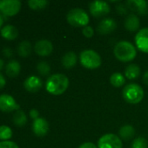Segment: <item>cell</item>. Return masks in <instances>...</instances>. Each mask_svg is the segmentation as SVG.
<instances>
[{
    "mask_svg": "<svg viewBox=\"0 0 148 148\" xmlns=\"http://www.w3.org/2000/svg\"><path fill=\"white\" fill-rule=\"evenodd\" d=\"M69 87V79L65 75L54 74L49 76L45 83V89L53 95L64 94Z\"/></svg>",
    "mask_w": 148,
    "mask_h": 148,
    "instance_id": "1",
    "label": "cell"
},
{
    "mask_svg": "<svg viewBox=\"0 0 148 148\" xmlns=\"http://www.w3.org/2000/svg\"><path fill=\"white\" fill-rule=\"evenodd\" d=\"M115 57L122 62H129L135 59L137 50L134 45L129 41L122 40L116 43L113 49Z\"/></svg>",
    "mask_w": 148,
    "mask_h": 148,
    "instance_id": "2",
    "label": "cell"
},
{
    "mask_svg": "<svg viewBox=\"0 0 148 148\" xmlns=\"http://www.w3.org/2000/svg\"><path fill=\"white\" fill-rule=\"evenodd\" d=\"M122 95L124 100L129 104H138L144 98V90L142 87L136 83H129L127 84L123 91Z\"/></svg>",
    "mask_w": 148,
    "mask_h": 148,
    "instance_id": "3",
    "label": "cell"
},
{
    "mask_svg": "<svg viewBox=\"0 0 148 148\" xmlns=\"http://www.w3.org/2000/svg\"><path fill=\"white\" fill-rule=\"evenodd\" d=\"M79 62L81 65L87 69H96L102 63L99 54L92 49H85L79 55Z\"/></svg>",
    "mask_w": 148,
    "mask_h": 148,
    "instance_id": "4",
    "label": "cell"
},
{
    "mask_svg": "<svg viewBox=\"0 0 148 148\" xmlns=\"http://www.w3.org/2000/svg\"><path fill=\"white\" fill-rule=\"evenodd\" d=\"M68 23L73 27H85L89 23L90 17L87 12L80 8H74L71 10L66 15Z\"/></svg>",
    "mask_w": 148,
    "mask_h": 148,
    "instance_id": "5",
    "label": "cell"
},
{
    "mask_svg": "<svg viewBox=\"0 0 148 148\" xmlns=\"http://www.w3.org/2000/svg\"><path fill=\"white\" fill-rule=\"evenodd\" d=\"M121 139L114 134H106L98 140V148H122Z\"/></svg>",
    "mask_w": 148,
    "mask_h": 148,
    "instance_id": "6",
    "label": "cell"
},
{
    "mask_svg": "<svg viewBox=\"0 0 148 148\" xmlns=\"http://www.w3.org/2000/svg\"><path fill=\"white\" fill-rule=\"evenodd\" d=\"M89 10L92 16L101 17L106 16L111 11V7L109 3L106 1H93L89 4Z\"/></svg>",
    "mask_w": 148,
    "mask_h": 148,
    "instance_id": "7",
    "label": "cell"
},
{
    "mask_svg": "<svg viewBox=\"0 0 148 148\" xmlns=\"http://www.w3.org/2000/svg\"><path fill=\"white\" fill-rule=\"evenodd\" d=\"M21 9V2L18 0L2 1L0 10L6 16H12L18 13Z\"/></svg>",
    "mask_w": 148,
    "mask_h": 148,
    "instance_id": "8",
    "label": "cell"
},
{
    "mask_svg": "<svg viewBox=\"0 0 148 148\" xmlns=\"http://www.w3.org/2000/svg\"><path fill=\"white\" fill-rule=\"evenodd\" d=\"M129 10L136 15L146 16L148 15V3L144 0H128L126 3Z\"/></svg>",
    "mask_w": 148,
    "mask_h": 148,
    "instance_id": "9",
    "label": "cell"
},
{
    "mask_svg": "<svg viewBox=\"0 0 148 148\" xmlns=\"http://www.w3.org/2000/svg\"><path fill=\"white\" fill-rule=\"evenodd\" d=\"M19 105L16 102L15 99L10 95H0V110L5 113H10L14 110H18Z\"/></svg>",
    "mask_w": 148,
    "mask_h": 148,
    "instance_id": "10",
    "label": "cell"
},
{
    "mask_svg": "<svg viewBox=\"0 0 148 148\" xmlns=\"http://www.w3.org/2000/svg\"><path fill=\"white\" fill-rule=\"evenodd\" d=\"M117 28V23L113 18L106 17L101 20L97 26V32L99 35H109L113 33Z\"/></svg>",
    "mask_w": 148,
    "mask_h": 148,
    "instance_id": "11",
    "label": "cell"
},
{
    "mask_svg": "<svg viewBox=\"0 0 148 148\" xmlns=\"http://www.w3.org/2000/svg\"><path fill=\"white\" fill-rule=\"evenodd\" d=\"M34 50L39 56H48L53 50V45L47 39L38 40L34 45Z\"/></svg>",
    "mask_w": 148,
    "mask_h": 148,
    "instance_id": "12",
    "label": "cell"
},
{
    "mask_svg": "<svg viewBox=\"0 0 148 148\" xmlns=\"http://www.w3.org/2000/svg\"><path fill=\"white\" fill-rule=\"evenodd\" d=\"M135 44L138 49L148 54V28H143L135 36Z\"/></svg>",
    "mask_w": 148,
    "mask_h": 148,
    "instance_id": "13",
    "label": "cell"
},
{
    "mask_svg": "<svg viewBox=\"0 0 148 148\" xmlns=\"http://www.w3.org/2000/svg\"><path fill=\"white\" fill-rule=\"evenodd\" d=\"M32 131L35 135L38 137H43L47 134L49 131V123L44 118H38L33 121L32 123Z\"/></svg>",
    "mask_w": 148,
    "mask_h": 148,
    "instance_id": "14",
    "label": "cell"
},
{
    "mask_svg": "<svg viewBox=\"0 0 148 148\" xmlns=\"http://www.w3.org/2000/svg\"><path fill=\"white\" fill-rule=\"evenodd\" d=\"M43 86V82L42 80L36 75H31L29 77H27L24 82V88L31 93H36L38 90H40V88Z\"/></svg>",
    "mask_w": 148,
    "mask_h": 148,
    "instance_id": "15",
    "label": "cell"
},
{
    "mask_svg": "<svg viewBox=\"0 0 148 148\" xmlns=\"http://www.w3.org/2000/svg\"><path fill=\"white\" fill-rule=\"evenodd\" d=\"M124 25L126 29L130 32L137 31L140 27V21L139 16L134 13H130L128 16H126Z\"/></svg>",
    "mask_w": 148,
    "mask_h": 148,
    "instance_id": "16",
    "label": "cell"
},
{
    "mask_svg": "<svg viewBox=\"0 0 148 148\" xmlns=\"http://www.w3.org/2000/svg\"><path fill=\"white\" fill-rule=\"evenodd\" d=\"M77 62H78V56H77L76 53L73 51H69V52L65 53L63 56L62 60H61L63 67L67 69H72L77 64Z\"/></svg>",
    "mask_w": 148,
    "mask_h": 148,
    "instance_id": "17",
    "label": "cell"
},
{
    "mask_svg": "<svg viewBox=\"0 0 148 148\" xmlns=\"http://www.w3.org/2000/svg\"><path fill=\"white\" fill-rule=\"evenodd\" d=\"M135 136V128L129 124L122 126L119 130V137L126 141H128Z\"/></svg>",
    "mask_w": 148,
    "mask_h": 148,
    "instance_id": "18",
    "label": "cell"
},
{
    "mask_svg": "<svg viewBox=\"0 0 148 148\" xmlns=\"http://www.w3.org/2000/svg\"><path fill=\"white\" fill-rule=\"evenodd\" d=\"M1 36L6 40H14L18 36V30L14 25L7 24L1 29Z\"/></svg>",
    "mask_w": 148,
    "mask_h": 148,
    "instance_id": "19",
    "label": "cell"
},
{
    "mask_svg": "<svg viewBox=\"0 0 148 148\" xmlns=\"http://www.w3.org/2000/svg\"><path fill=\"white\" fill-rule=\"evenodd\" d=\"M20 70H21L20 63L16 60L10 61L5 66V73L9 77L11 78L17 77L19 75Z\"/></svg>",
    "mask_w": 148,
    "mask_h": 148,
    "instance_id": "20",
    "label": "cell"
},
{
    "mask_svg": "<svg viewBox=\"0 0 148 148\" xmlns=\"http://www.w3.org/2000/svg\"><path fill=\"white\" fill-rule=\"evenodd\" d=\"M140 67L135 63H131L125 69V77L128 80H135L140 75Z\"/></svg>",
    "mask_w": 148,
    "mask_h": 148,
    "instance_id": "21",
    "label": "cell"
},
{
    "mask_svg": "<svg viewBox=\"0 0 148 148\" xmlns=\"http://www.w3.org/2000/svg\"><path fill=\"white\" fill-rule=\"evenodd\" d=\"M31 44L29 41H23L17 46V53L22 57H27L31 53Z\"/></svg>",
    "mask_w": 148,
    "mask_h": 148,
    "instance_id": "22",
    "label": "cell"
},
{
    "mask_svg": "<svg viewBox=\"0 0 148 148\" xmlns=\"http://www.w3.org/2000/svg\"><path fill=\"white\" fill-rule=\"evenodd\" d=\"M110 83L115 88H120L126 83V77L120 72L113 73L110 77Z\"/></svg>",
    "mask_w": 148,
    "mask_h": 148,
    "instance_id": "23",
    "label": "cell"
},
{
    "mask_svg": "<svg viewBox=\"0 0 148 148\" xmlns=\"http://www.w3.org/2000/svg\"><path fill=\"white\" fill-rule=\"evenodd\" d=\"M13 122L17 127L24 126L27 122V116H26L25 113L21 109L17 110L13 115Z\"/></svg>",
    "mask_w": 148,
    "mask_h": 148,
    "instance_id": "24",
    "label": "cell"
},
{
    "mask_svg": "<svg viewBox=\"0 0 148 148\" xmlns=\"http://www.w3.org/2000/svg\"><path fill=\"white\" fill-rule=\"evenodd\" d=\"M49 2L46 0H30L28 1V5L31 9L35 10H39L44 9L48 5Z\"/></svg>",
    "mask_w": 148,
    "mask_h": 148,
    "instance_id": "25",
    "label": "cell"
},
{
    "mask_svg": "<svg viewBox=\"0 0 148 148\" xmlns=\"http://www.w3.org/2000/svg\"><path fill=\"white\" fill-rule=\"evenodd\" d=\"M37 69H38V72L41 75L47 76V75H49V74L51 72V66L49 65L48 62H46L44 61H42V62H39L38 63Z\"/></svg>",
    "mask_w": 148,
    "mask_h": 148,
    "instance_id": "26",
    "label": "cell"
},
{
    "mask_svg": "<svg viewBox=\"0 0 148 148\" xmlns=\"http://www.w3.org/2000/svg\"><path fill=\"white\" fill-rule=\"evenodd\" d=\"M12 136V130L10 127L2 125L0 126V140L3 141L9 140Z\"/></svg>",
    "mask_w": 148,
    "mask_h": 148,
    "instance_id": "27",
    "label": "cell"
},
{
    "mask_svg": "<svg viewBox=\"0 0 148 148\" xmlns=\"http://www.w3.org/2000/svg\"><path fill=\"white\" fill-rule=\"evenodd\" d=\"M132 148H148V141L144 137H138L133 140Z\"/></svg>",
    "mask_w": 148,
    "mask_h": 148,
    "instance_id": "28",
    "label": "cell"
},
{
    "mask_svg": "<svg viewBox=\"0 0 148 148\" xmlns=\"http://www.w3.org/2000/svg\"><path fill=\"white\" fill-rule=\"evenodd\" d=\"M116 10L117 12L121 15V16H125V15H129V9L126 6V3H119L118 5H116Z\"/></svg>",
    "mask_w": 148,
    "mask_h": 148,
    "instance_id": "29",
    "label": "cell"
},
{
    "mask_svg": "<svg viewBox=\"0 0 148 148\" xmlns=\"http://www.w3.org/2000/svg\"><path fill=\"white\" fill-rule=\"evenodd\" d=\"M82 33L83 35L86 37V38H91L94 35V30H93V28L91 27V26H85L82 29Z\"/></svg>",
    "mask_w": 148,
    "mask_h": 148,
    "instance_id": "30",
    "label": "cell"
},
{
    "mask_svg": "<svg viewBox=\"0 0 148 148\" xmlns=\"http://www.w3.org/2000/svg\"><path fill=\"white\" fill-rule=\"evenodd\" d=\"M0 148H19L18 146L13 142V141H10V140H6V141H1L0 142Z\"/></svg>",
    "mask_w": 148,
    "mask_h": 148,
    "instance_id": "31",
    "label": "cell"
},
{
    "mask_svg": "<svg viewBox=\"0 0 148 148\" xmlns=\"http://www.w3.org/2000/svg\"><path fill=\"white\" fill-rule=\"evenodd\" d=\"M30 117L31 119H33V121L36 120V119H38V118H39V113H38V111L37 109H35V108L31 109L30 111Z\"/></svg>",
    "mask_w": 148,
    "mask_h": 148,
    "instance_id": "32",
    "label": "cell"
},
{
    "mask_svg": "<svg viewBox=\"0 0 148 148\" xmlns=\"http://www.w3.org/2000/svg\"><path fill=\"white\" fill-rule=\"evenodd\" d=\"M79 148H98V146L94 145L92 142H85V143L81 144Z\"/></svg>",
    "mask_w": 148,
    "mask_h": 148,
    "instance_id": "33",
    "label": "cell"
},
{
    "mask_svg": "<svg viewBox=\"0 0 148 148\" xmlns=\"http://www.w3.org/2000/svg\"><path fill=\"white\" fill-rule=\"evenodd\" d=\"M3 54L6 56V57H10L12 56V50L9 47H4L3 49Z\"/></svg>",
    "mask_w": 148,
    "mask_h": 148,
    "instance_id": "34",
    "label": "cell"
},
{
    "mask_svg": "<svg viewBox=\"0 0 148 148\" xmlns=\"http://www.w3.org/2000/svg\"><path fill=\"white\" fill-rule=\"evenodd\" d=\"M5 79H4V77L3 76V75L0 73V89L1 88H3L4 86H5Z\"/></svg>",
    "mask_w": 148,
    "mask_h": 148,
    "instance_id": "35",
    "label": "cell"
},
{
    "mask_svg": "<svg viewBox=\"0 0 148 148\" xmlns=\"http://www.w3.org/2000/svg\"><path fill=\"white\" fill-rule=\"evenodd\" d=\"M143 82H144V83L146 85L148 86V70L144 74V75H143Z\"/></svg>",
    "mask_w": 148,
    "mask_h": 148,
    "instance_id": "36",
    "label": "cell"
},
{
    "mask_svg": "<svg viewBox=\"0 0 148 148\" xmlns=\"http://www.w3.org/2000/svg\"><path fill=\"white\" fill-rule=\"evenodd\" d=\"M3 17L2 14L0 13V28H1L2 25H3Z\"/></svg>",
    "mask_w": 148,
    "mask_h": 148,
    "instance_id": "37",
    "label": "cell"
},
{
    "mask_svg": "<svg viewBox=\"0 0 148 148\" xmlns=\"http://www.w3.org/2000/svg\"><path fill=\"white\" fill-rule=\"evenodd\" d=\"M3 68V61L2 59H0V70Z\"/></svg>",
    "mask_w": 148,
    "mask_h": 148,
    "instance_id": "38",
    "label": "cell"
},
{
    "mask_svg": "<svg viewBox=\"0 0 148 148\" xmlns=\"http://www.w3.org/2000/svg\"><path fill=\"white\" fill-rule=\"evenodd\" d=\"M1 3H2V1H0V7H1Z\"/></svg>",
    "mask_w": 148,
    "mask_h": 148,
    "instance_id": "39",
    "label": "cell"
}]
</instances>
